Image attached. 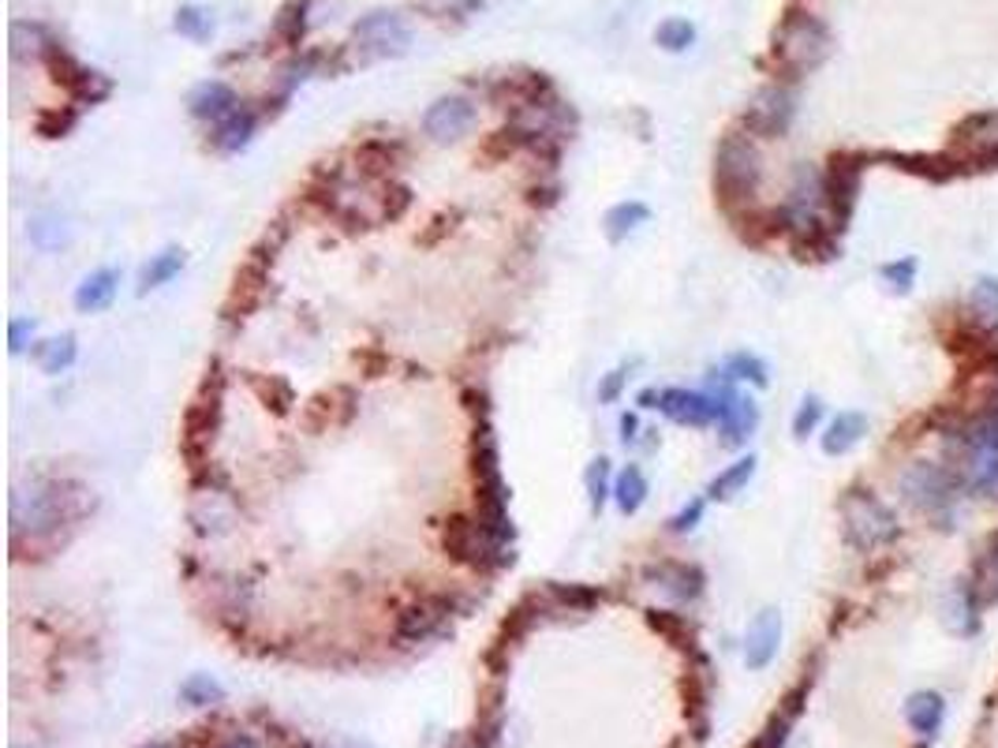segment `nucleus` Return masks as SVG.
I'll use <instances>...</instances> for the list:
<instances>
[{"instance_id":"f257e3e1","label":"nucleus","mask_w":998,"mask_h":748,"mask_svg":"<svg viewBox=\"0 0 998 748\" xmlns=\"http://www.w3.org/2000/svg\"><path fill=\"white\" fill-rule=\"evenodd\" d=\"M894 486H898V498L909 506L912 512L927 517L938 528H950L953 524V512H958V502L965 494L961 479L950 472L943 457H912L894 472Z\"/></svg>"},{"instance_id":"f03ea898","label":"nucleus","mask_w":998,"mask_h":748,"mask_svg":"<svg viewBox=\"0 0 998 748\" xmlns=\"http://www.w3.org/2000/svg\"><path fill=\"white\" fill-rule=\"evenodd\" d=\"M759 183H763V157H759L756 136L730 131L718 142L715 154V199L730 217H748L756 210Z\"/></svg>"},{"instance_id":"7ed1b4c3","label":"nucleus","mask_w":998,"mask_h":748,"mask_svg":"<svg viewBox=\"0 0 998 748\" xmlns=\"http://www.w3.org/2000/svg\"><path fill=\"white\" fill-rule=\"evenodd\" d=\"M79 512V486L61 483V479L23 486L12 494V543L23 535H30V540L53 535L56 528L72 524Z\"/></svg>"},{"instance_id":"20e7f679","label":"nucleus","mask_w":998,"mask_h":748,"mask_svg":"<svg viewBox=\"0 0 998 748\" xmlns=\"http://www.w3.org/2000/svg\"><path fill=\"white\" fill-rule=\"evenodd\" d=\"M837 512H842L845 543L860 554L886 550V546H894L901 535V524L890 512V506L864 483L845 486L842 498H837Z\"/></svg>"},{"instance_id":"39448f33","label":"nucleus","mask_w":998,"mask_h":748,"mask_svg":"<svg viewBox=\"0 0 998 748\" xmlns=\"http://www.w3.org/2000/svg\"><path fill=\"white\" fill-rule=\"evenodd\" d=\"M831 53V35L826 27L808 12H785V20L774 30V56L782 72L805 75L826 61Z\"/></svg>"},{"instance_id":"423d86ee","label":"nucleus","mask_w":998,"mask_h":748,"mask_svg":"<svg viewBox=\"0 0 998 748\" xmlns=\"http://www.w3.org/2000/svg\"><path fill=\"white\" fill-rule=\"evenodd\" d=\"M222 393H225V378H222V364H214V371L206 375L202 382L199 397L188 405V416H184V457L191 460L194 468L206 460L210 445H214L217 423H222Z\"/></svg>"},{"instance_id":"0eeeda50","label":"nucleus","mask_w":998,"mask_h":748,"mask_svg":"<svg viewBox=\"0 0 998 748\" xmlns=\"http://www.w3.org/2000/svg\"><path fill=\"white\" fill-rule=\"evenodd\" d=\"M41 61H46V68H49V75H53L56 87H64L79 105H98V102H105V98L113 94V83H109V75L83 68V64L75 61V56L67 53L64 46H56V41H49L46 53H41Z\"/></svg>"},{"instance_id":"6e6552de","label":"nucleus","mask_w":998,"mask_h":748,"mask_svg":"<svg viewBox=\"0 0 998 748\" xmlns=\"http://www.w3.org/2000/svg\"><path fill=\"white\" fill-rule=\"evenodd\" d=\"M442 546H445V558L456 561V566H471V569H487V566H502V558H494L502 546H497L490 535L479 528V520H471L468 512H453L450 520L442 524Z\"/></svg>"},{"instance_id":"1a4fd4ad","label":"nucleus","mask_w":998,"mask_h":748,"mask_svg":"<svg viewBox=\"0 0 998 748\" xmlns=\"http://www.w3.org/2000/svg\"><path fill=\"white\" fill-rule=\"evenodd\" d=\"M793 116H797V94L782 83L774 87H763L751 105L744 109V131L756 139H782L789 131Z\"/></svg>"},{"instance_id":"9d476101","label":"nucleus","mask_w":998,"mask_h":748,"mask_svg":"<svg viewBox=\"0 0 998 748\" xmlns=\"http://www.w3.org/2000/svg\"><path fill=\"white\" fill-rule=\"evenodd\" d=\"M355 41L367 49V56H401L412 46V35L396 12H370L355 23Z\"/></svg>"},{"instance_id":"9b49d317","label":"nucleus","mask_w":998,"mask_h":748,"mask_svg":"<svg viewBox=\"0 0 998 748\" xmlns=\"http://www.w3.org/2000/svg\"><path fill=\"white\" fill-rule=\"evenodd\" d=\"M453 613V603L445 595H422L412 607L401 610L396 618V641L401 644H419L427 636H434L442 629V621Z\"/></svg>"},{"instance_id":"f8f14e48","label":"nucleus","mask_w":998,"mask_h":748,"mask_svg":"<svg viewBox=\"0 0 998 748\" xmlns=\"http://www.w3.org/2000/svg\"><path fill=\"white\" fill-rule=\"evenodd\" d=\"M718 423H722V442L725 445H744L751 439V431L759 427V408L751 397L730 390V375H725L722 390H718Z\"/></svg>"},{"instance_id":"ddd939ff","label":"nucleus","mask_w":998,"mask_h":748,"mask_svg":"<svg viewBox=\"0 0 998 748\" xmlns=\"http://www.w3.org/2000/svg\"><path fill=\"white\" fill-rule=\"evenodd\" d=\"M953 150L958 157H969L976 165L998 162V113H976L953 131Z\"/></svg>"},{"instance_id":"4468645a","label":"nucleus","mask_w":998,"mask_h":748,"mask_svg":"<svg viewBox=\"0 0 998 748\" xmlns=\"http://www.w3.org/2000/svg\"><path fill=\"white\" fill-rule=\"evenodd\" d=\"M471 124H476V105L468 98H438L434 105L422 116V131L434 142H456L460 136H468Z\"/></svg>"},{"instance_id":"2eb2a0df","label":"nucleus","mask_w":998,"mask_h":748,"mask_svg":"<svg viewBox=\"0 0 998 748\" xmlns=\"http://www.w3.org/2000/svg\"><path fill=\"white\" fill-rule=\"evenodd\" d=\"M266 281H269V263L251 255L232 277V292H228V304H225L228 318H248L251 310L262 304V296H266Z\"/></svg>"},{"instance_id":"dca6fc26","label":"nucleus","mask_w":998,"mask_h":748,"mask_svg":"<svg viewBox=\"0 0 998 748\" xmlns=\"http://www.w3.org/2000/svg\"><path fill=\"white\" fill-rule=\"evenodd\" d=\"M860 191V165L852 157H834L826 169V199H831V225L837 232L845 229Z\"/></svg>"},{"instance_id":"f3484780","label":"nucleus","mask_w":998,"mask_h":748,"mask_svg":"<svg viewBox=\"0 0 998 748\" xmlns=\"http://www.w3.org/2000/svg\"><path fill=\"white\" fill-rule=\"evenodd\" d=\"M644 576L677 603H692L704 595V573L689 561H658V566H647Z\"/></svg>"},{"instance_id":"a211bd4d","label":"nucleus","mask_w":998,"mask_h":748,"mask_svg":"<svg viewBox=\"0 0 998 748\" xmlns=\"http://www.w3.org/2000/svg\"><path fill=\"white\" fill-rule=\"evenodd\" d=\"M666 419L681 427H710L718 419V405L707 397V393L696 390H662V401H658Z\"/></svg>"},{"instance_id":"6ab92c4d","label":"nucleus","mask_w":998,"mask_h":748,"mask_svg":"<svg viewBox=\"0 0 998 748\" xmlns=\"http://www.w3.org/2000/svg\"><path fill=\"white\" fill-rule=\"evenodd\" d=\"M808 688H811V677H805L800 685H793L789 693L782 696V703H778V711L767 719L763 734L751 741V748H785L789 741V730L793 722H797V714L805 711V700H808Z\"/></svg>"},{"instance_id":"aec40b11","label":"nucleus","mask_w":998,"mask_h":748,"mask_svg":"<svg viewBox=\"0 0 998 748\" xmlns=\"http://www.w3.org/2000/svg\"><path fill=\"white\" fill-rule=\"evenodd\" d=\"M778 641H782V618L778 610H759L756 621L748 625V641H744V662L751 670H763L771 667V659L778 655Z\"/></svg>"},{"instance_id":"412c9836","label":"nucleus","mask_w":998,"mask_h":748,"mask_svg":"<svg viewBox=\"0 0 998 748\" xmlns=\"http://www.w3.org/2000/svg\"><path fill=\"white\" fill-rule=\"evenodd\" d=\"M965 584H969V592L976 595L980 607H998V535H991V540L976 550Z\"/></svg>"},{"instance_id":"4be33fe9","label":"nucleus","mask_w":998,"mask_h":748,"mask_svg":"<svg viewBox=\"0 0 998 748\" xmlns=\"http://www.w3.org/2000/svg\"><path fill=\"white\" fill-rule=\"evenodd\" d=\"M864 434H868V416L864 411L849 408V411H837L831 423H826L819 445H823L826 457H845V453H852L860 442H864Z\"/></svg>"},{"instance_id":"5701e85b","label":"nucleus","mask_w":998,"mask_h":748,"mask_svg":"<svg viewBox=\"0 0 998 748\" xmlns=\"http://www.w3.org/2000/svg\"><path fill=\"white\" fill-rule=\"evenodd\" d=\"M116 289H121V274H116L113 266L94 270L90 277H83V284L75 289V307H79L83 315H98V310L113 307Z\"/></svg>"},{"instance_id":"b1692460","label":"nucleus","mask_w":998,"mask_h":748,"mask_svg":"<svg viewBox=\"0 0 998 748\" xmlns=\"http://www.w3.org/2000/svg\"><path fill=\"white\" fill-rule=\"evenodd\" d=\"M255 121H258L255 109L240 102V105L232 109V113L222 116V121L214 124V136H210L214 150H222V154H232V150L248 147L251 131H255Z\"/></svg>"},{"instance_id":"393cba45","label":"nucleus","mask_w":998,"mask_h":748,"mask_svg":"<svg viewBox=\"0 0 998 748\" xmlns=\"http://www.w3.org/2000/svg\"><path fill=\"white\" fill-rule=\"evenodd\" d=\"M943 714H946V700H943V693H935V688L912 693L909 703H905V722H909L920 737H935L938 726H943Z\"/></svg>"},{"instance_id":"a878e982","label":"nucleus","mask_w":998,"mask_h":748,"mask_svg":"<svg viewBox=\"0 0 998 748\" xmlns=\"http://www.w3.org/2000/svg\"><path fill=\"white\" fill-rule=\"evenodd\" d=\"M969 318L984 333H998V277H976L969 289Z\"/></svg>"},{"instance_id":"bb28decb","label":"nucleus","mask_w":998,"mask_h":748,"mask_svg":"<svg viewBox=\"0 0 998 748\" xmlns=\"http://www.w3.org/2000/svg\"><path fill=\"white\" fill-rule=\"evenodd\" d=\"M240 105L236 102V90L228 87V83H202L199 90L191 94V116H199V121H222V116H228L232 109Z\"/></svg>"},{"instance_id":"cd10ccee","label":"nucleus","mask_w":998,"mask_h":748,"mask_svg":"<svg viewBox=\"0 0 998 748\" xmlns=\"http://www.w3.org/2000/svg\"><path fill=\"white\" fill-rule=\"evenodd\" d=\"M251 393L262 401V408H269L274 416H289L295 405V390L289 378L281 375H248Z\"/></svg>"},{"instance_id":"c85d7f7f","label":"nucleus","mask_w":998,"mask_h":748,"mask_svg":"<svg viewBox=\"0 0 998 748\" xmlns=\"http://www.w3.org/2000/svg\"><path fill=\"white\" fill-rule=\"evenodd\" d=\"M184 263H188L184 248H165L162 255H154L147 266H142V274H139V292L147 296L150 289H162V284H168L176 274L184 270Z\"/></svg>"},{"instance_id":"c756f323","label":"nucleus","mask_w":998,"mask_h":748,"mask_svg":"<svg viewBox=\"0 0 998 748\" xmlns=\"http://www.w3.org/2000/svg\"><path fill=\"white\" fill-rule=\"evenodd\" d=\"M355 162H359V173L367 176V180H386V176H393L396 169V147L386 139H370L355 150Z\"/></svg>"},{"instance_id":"7c9ffc66","label":"nucleus","mask_w":998,"mask_h":748,"mask_svg":"<svg viewBox=\"0 0 998 748\" xmlns=\"http://www.w3.org/2000/svg\"><path fill=\"white\" fill-rule=\"evenodd\" d=\"M311 4L315 0H289V4L277 12V20H274V38L281 41V46H289V49H295L303 41V35H307V12H311Z\"/></svg>"},{"instance_id":"2f4dec72","label":"nucleus","mask_w":998,"mask_h":748,"mask_svg":"<svg viewBox=\"0 0 998 748\" xmlns=\"http://www.w3.org/2000/svg\"><path fill=\"white\" fill-rule=\"evenodd\" d=\"M614 502L617 509L624 512V517H632V512H640V506L647 502V476L640 465H629L621 476H617L614 483Z\"/></svg>"},{"instance_id":"473e14b6","label":"nucleus","mask_w":998,"mask_h":748,"mask_svg":"<svg viewBox=\"0 0 998 748\" xmlns=\"http://www.w3.org/2000/svg\"><path fill=\"white\" fill-rule=\"evenodd\" d=\"M751 476H756V457H751V453H748V457L733 460V465L725 468V472H718L715 483L707 486V494H710V498H715V502H730V498H737V494L744 491V486H748V479H751Z\"/></svg>"},{"instance_id":"72a5a7b5","label":"nucleus","mask_w":998,"mask_h":748,"mask_svg":"<svg viewBox=\"0 0 998 748\" xmlns=\"http://www.w3.org/2000/svg\"><path fill=\"white\" fill-rule=\"evenodd\" d=\"M34 364L41 367L46 375H61L75 364V338L72 333H61V338H49L34 348Z\"/></svg>"},{"instance_id":"f704fd0d","label":"nucleus","mask_w":998,"mask_h":748,"mask_svg":"<svg viewBox=\"0 0 998 748\" xmlns=\"http://www.w3.org/2000/svg\"><path fill=\"white\" fill-rule=\"evenodd\" d=\"M980 603H976V595L969 592V584H961V587H953V595H950V629L958 636H972L980 629Z\"/></svg>"},{"instance_id":"c9c22d12","label":"nucleus","mask_w":998,"mask_h":748,"mask_svg":"<svg viewBox=\"0 0 998 748\" xmlns=\"http://www.w3.org/2000/svg\"><path fill=\"white\" fill-rule=\"evenodd\" d=\"M647 217H650V210L644 206V203H621V206H614L610 214H606V237H610L614 243L617 240H624L629 232H636L640 225H647Z\"/></svg>"},{"instance_id":"e433bc0d","label":"nucleus","mask_w":998,"mask_h":748,"mask_svg":"<svg viewBox=\"0 0 998 748\" xmlns=\"http://www.w3.org/2000/svg\"><path fill=\"white\" fill-rule=\"evenodd\" d=\"M647 625L655 629V633H662L666 641L677 644V647H689L692 644L689 621H684V613H677V610H647Z\"/></svg>"},{"instance_id":"4c0bfd02","label":"nucleus","mask_w":998,"mask_h":748,"mask_svg":"<svg viewBox=\"0 0 998 748\" xmlns=\"http://www.w3.org/2000/svg\"><path fill=\"white\" fill-rule=\"evenodd\" d=\"M520 147H528V136H523L520 128H502V131H494V136H487V142H483V162H509V157L516 154Z\"/></svg>"},{"instance_id":"58836bf2","label":"nucleus","mask_w":998,"mask_h":748,"mask_svg":"<svg viewBox=\"0 0 998 748\" xmlns=\"http://www.w3.org/2000/svg\"><path fill=\"white\" fill-rule=\"evenodd\" d=\"M75 121H79V113H75L72 105H61V109H41L38 121H34V131H38L41 139H64L67 131L75 128Z\"/></svg>"},{"instance_id":"ea45409f","label":"nucleus","mask_w":998,"mask_h":748,"mask_svg":"<svg viewBox=\"0 0 998 748\" xmlns=\"http://www.w3.org/2000/svg\"><path fill=\"white\" fill-rule=\"evenodd\" d=\"M549 599H554L557 607L577 610V613H588L591 607H598V592H591V587H583V584H554L549 587Z\"/></svg>"},{"instance_id":"a19ab883","label":"nucleus","mask_w":998,"mask_h":748,"mask_svg":"<svg viewBox=\"0 0 998 748\" xmlns=\"http://www.w3.org/2000/svg\"><path fill=\"white\" fill-rule=\"evenodd\" d=\"M412 206V188L408 183L389 180L382 188V206H378V221H401Z\"/></svg>"},{"instance_id":"79ce46f5","label":"nucleus","mask_w":998,"mask_h":748,"mask_svg":"<svg viewBox=\"0 0 998 748\" xmlns=\"http://www.w3.org/2000/svg\"><path fill=\"white\" fill-rule=\"evenodd\" d=\"M725 375L741 378V382L759 385V390L771 382V378H767V364L759 356H751V352H737V356H730V364H725Z\"/></svg>"},{"instance_id":"37998d69","label":"nucleus","mask_w":998,"mask_h":748,"mask_svg":"<svg viewBox=\"0 0 998 748\" xmlns=\"http://www.w3.org/2000/svg\"><path fill=\"white\" fill-rule=\"evenodd\" d=\"M176 30H180L184 38H191V41H206L210 35H214V20H210V12H202V8L188 4V8H180V12H176Z\"/></svg>"},{"instance_id":"c03bdc74","label":"nucleus","mask_w":998,"mask_h":748,"mask_svg":"<svg viewBox=\"0 0 998 748\" xmlns=\"http://www.w3.org/2000/svg\"><path fill=\"white\" fill-rule=\"evenodd\" d=\"M588 494H591V509L603 512L606 498L614 494L610 491V460H606V457L591 460V468H588Z\"/></svg>"},{"instance_id":"a18cd8bd","label":"nucleus","mask_w":998,"mask_h":748,"mask_svg":"<svg viewBox=\"0 0 998 748\" xmlns=\"http://www.w3.org/2000/svg\"><path fill=\"white\" fill-rule=\"evenodd\" d=\"M655 41L662 49H670V53H681V49H689L692 41H696V27H692L689 20H666L662 27L655 30Z\"/></svg>"},{"instance_id":"49530a36","label":"nucleus","mask_w":998,"mask_h":748,"mask_svg":"<svg viewBox=\"0 0 998 748\" xmlns=\"http://www.w3.org/2000/svg\"><path fill=\"white\" fill-rule=\"evenodd\" d=\"M879 277H883L894 292H909L912 284H917V258H894V263H886L883 270H879Z\"/></svg>"},{"instance_id":"de8ad7c7","label":"nucleus","mask_w":998,"mask_h":748,"mask_svg":"<svg viewBox=\"0 0 998 748\" xmlns=\"http://www.w3.org/2000/svg\"><path fill=\"white\" fill-rule=\"evenodd\" d=\"M819 423H823V401L805 397L797 408V416H793V434H797V439H808V434H816Z\"/></svg>"},{"instance_id":"09e8293b","label":"nucleus","mask_w":998,"mask_h":748,"mask_svg":"<svg viewBox=\"0 0 998 748\" xmlns=\"http://www.w3.org/2000/svg\"><path fill=\"white\" fill-rule=\"evenodd\" d=\"M180 693H184V700L194 703V708H202V703H210V700H222V688H217L210 677H191Z\"/></svg>"},{"instance_id":"8fccbe9b","label":"nucleus","mask_w":998,"mask_h":748,"mask_svg":"<svg viewBox=\"0 0 998 748\" xmlns=\"http://www.w3.org/2000/svg\"><path fill=\"white\" fill-rule=\"evenodd\" d=\"M699 517H704V502H692V506H684V509L670 520V532H677V535H681V532H692V528L699 524Z\"/></svg>"},{"instance_id":"3c124183","label":"nucleus","mask_w":998,"mask_h":748,"mask_svg":"<svg viewBox=\"0 0 998 748\" xmlns=\"http://www.w3.org/2000/svg\"><path fill=\"white\" fill-rule=\"evenodd\" d=\"M621 390H624V371H610L603 378V385H598V401H603V405H614V401L621 397Z\"/></svg>"},{"instance_id":"603ef678","label":"nucleus","mask_w":998,"mask_h":748,"mask_svg":"<svg viewBox=\"0 0 998 748\" xmlns=\"http://www.w3.org/2000/svg\"><path fill=\"white\" fill-rule=\"evenodd\" d=\"M30 333H34V322L27 318H15L12 330H8V341H12V352H23L30 344Z\"/></svg>"},{"instance_id":"864d4df0","label":"nucleus","mask_w":998,"mask_h":748,"mask_svg":"<svg viewBox=\"0 0 998 748\" xmlns=\"http://www.w3.org/2000/svg\"><path fill=\"white\" fill-rule=\"evenodd\" d=\"M359 364H367V375L370 378H378L389 367V359L382 356V352H375V348H363L359 352Z\"/></svg>"},{"instance_id":"5fc2aeb1","label":"nucleus","mask_w":998,"mask_h":748,"mask_svg":"<svg viewBox=\"0 0 998 748\" xmlns=\"http://www.w3.org/2000/svg\"><path fill=\"white\" fill-rule=\"evenodd\" d=\"M636 431H640V419L632 416V411H629V416H621V442L624 445L636 442Z\"/></svg>"},{"instance_id":"6e6d98bb","label":"nucleus","mask_w":998,"mask_h":748,"mask_svg":"<svg viewBox=\"0 0 998 748\" xmlns=\"http://www.w3.org/2000/svg\"><path fill=\"white\" fill-rule=\"evenodd\" d=\"M636 401H640V408H658V401H662V393H658V390H644Z\"/></svg>"}]
</instances>
